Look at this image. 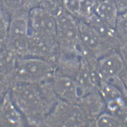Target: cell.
<instances>
[{"label": "cell", "instance_id": "cell-24", "mask_svg": "<svg viewBox=\"0 0 127 127\" xmlns=\"http://www.w3.org/2000/svg\"><path fill=\"white\" fill-rule=\"evenodd\" d=\"M3 9L2 8V7H1L0 6V12H1V11Z\"/></svg>", "mask_w": 127, "mask_h": 127}, {"label": "cell", "instance_id": "cell-21", "mask_svg": "<svg viewBox=\"0 0 127 127\" xmlns=\"http://www.w3.org/2000/svg\"><path fill=\"white\" fill-rule=\"evenodd\" d=\"M119 13L127 12V0H114Z\"/></svg>", "mask_w": 127, "mask_h": 127}, {"label": "cell", "instance_id": "cell-4", "mask_svg": "<svg viewBox=\"0 0 127 127\" xmlns=\"http://www.w3.org/2000/svg\"><path fill=\"white\" fill-rule=\"evenodd\" d=\"M91 123L77 105L60 101L46 117L43 127H89Z\"/></svg>", "mask_w": 127, "mask_h": 127}, {"label": "cell", "instance_id": "cell-11", "mask_svg": "<svg viewBox=\"0 0 127 127\" xmlns=\"http://www.w3.org/2000/svg\"><path fill=\"white\" fill-rule=\"evenodd\" d=\"M76 105L91 122L106 109L104 102L98 91L82 96Z\"/></svg>", "mask_w": 127, "mask_h": 127}, {"label": "cell", "instance_id": "cell-5", "mask_svg": "<svg viewBox=\"0 0 127 127\" xmlns=\"http://www.w3.org/2000/svg\"><path fill=\"white\" fill-rule=\"evenodd\" d=\"M29 12L23 11L9 16L5 46L18 57H24L29 38Z\"/></svg>", "mask_w": 127, "mask_h": 127}, {"label": "cell", "instance_id": "cell-10", "mask_svg": "<svg viewBox=\"0 0 127 127\" xmlns=\"http://www.w3.org/2000/svg\"><path fill=\"white\" fill-rule=\"evenodd\" d=\"M25 119L12 100L9 92L0 101V127H24Z\"/></svg>", "mask_w": 127, "mask_h": 127}, {"label": "cell", "instance_id": "cell-8", "mask_svg": "<svg viewBox=\"0 0 127 127\" xmlns=\"http://www.w3.org/2000/svg\"><path fill=\"white\" fill-rule=\"evenodd\" d=\"M116 51L98 59L95 69L101 81L112 84L120 78L125 70V66L122 59Z\"/></svg>", "mask_w": 127, "mask_h": 127}, {"label": "cell", "instance_id": "cell-7", "mask_svg": "<svg viewBox=\"0 0 127 127\" xmlns=\"http://www.w3.org/2000/svg\"><path fill=\"white\" fill-rule=\"evenodd\" d=\"M80 36L84 49L96 59H100L114 50L103 41L86 22L77 19Z\"/></svg>", "mask_w": 127, "mask_h": 127}, {"label": "cell", "instance_id": "cell-2", "mask_svg": "<svg viewBox=\"0 0 127 127\" xmlns=\"http://www.w3.org/2000/svg\"><path fill=\"white\" fill-rule=\"evenodd\" d=\"M56 71L54 63L34 57H18L14 71V83L38 84L50 80Z\"/></svg>", "mask_w": 127, "mask_h": 127}, {"label": "cell", "instance_id": "cell-22", "mask_svg": "<svg viewBox=\"0 0 127 127\" xmlns=\"http://www.w3.org/2000/svg\"><path fill=\"white\" fill-rule=\"evenodd\" d=\"M120 79L127 93V70H124L122 74L120 75Z\"/></svg>", "mask_w": 127, "mask_h": 127}, {"label": "cell", "instance_id": "cell-25", "mask_svg": "<svg viewBox=\"0 0 127 127\" xmlns=\"http://www.w3.org/2000/svg\"><path fill=\"white\" fill-rule=\"evenodd\" d=\"M32 127V126H29V125H26V126H25V127Z\"/></svg>", "mask_w": 127, "mask_h": 127}, {"label": "cell", "instance_id": "cell-12", "mask_svg": "<svg viewBox=\"0 0 127 127\" xmlns=\"http://www.w3.org/2000/svg\"><path fill=\"white\" fill-rule=\"evenodd\" d=\"M55 65L57 72L75 79L82 67L81 56L58 53Z\"/></svg>", "mask_w": 127, "mask_h": 127}, {"label": "cell", "instance_id": "cell-26", "mask_svg": "<svg viewBox=\"0 0 127 127\" xmlns=\"http://www.w3.org/2000/svg\"><path fill=\"white\" fill-rule=\"evenodd\" d=\"M98 1H100V0H97Z\"/></svg>", "mask_w": 127, "mask_h": 127}, {"label": "cell", "instance_id": "cell-16", "mask_svg": "<svg viewBox=\"0 0 127 127\" xmlns=\"http://www.w3.org/2000/svg\"><path fill=\"white\" fill-rule=\"evenodd\" d=\"M114 29L121 42L127 41V12L119 13Z\"/></svg>", "mask_w": 127, "mask_h": 127}, {"label": "cell", "instance_id": "cell-14", "mask_svg": "<svg viewBox=\"0 0 127 127\" xmlns=\"http://www.w3.org/2000/svg\"><path fill=\"white\" fill-rule=\"evenodd\" d=\"M1 7L9 16L32 9L29 0H1Z\"/></svg>", "mask_w": 127, "mask_h": 127}, {"label": "cell", "instance_id": "cell-1", "mask_svg": "<svg viewBox=\"0 0 127 127\" xmlns=\"http://www.w3.org/2000/svg\"><path fill=\"white\" fill-rule=\"evenodd\" d=\"M9 94L27 125L32 127H43L46 117L60 101L49 81L15 83Z\"/></svg>", "mask_w": 127, "mask_h": 127}, {"label": "cell", "instance_id": "cell-6", "mask_svg": "<svg viewBox=\"0 0 127 127\" xmlns=\"http://www.w3.org/2000/svg\"><path fill=\"white\" fill-rule=\"evenodd\" d=\"M29 28L31 36L57 45L56 19L41 6L30 10Z\"/></svg>", "mask_w": 127, "mask_h": 127}, {"label": "cell", "instance_id": "cell-18", "mask_svg": "<svg viewBox=\"0 0 127 127\" xmlns=\"http://www.w3.org/2000/svg\"><path fill=\"white\" fill-rule=\"evenodd\" d=\"M9 22V15L3 9L0 13V50L6 45Z\"/></svg>", "mask_w": 127, "mask_h": 127}, {"label": "cell", "instance_id": "cell-15", "mask_svg": "<svg viewBox=\"0 0 127 127\" xmlns=\"http://www.w3.org/2000/svg\"><path fill=\"white\" fill-rule=\"evenodd\" d=\"M89 127H122L117 116L105 111L93 121Z\"/></svg>", "mask_w": 127, "mask_h": 127}, {"label": "cell", "instance_id": "cell-13", "mask_svg": "<svg viewBox=\"0 0 127 127\" xmlns=\"http://www.w3.org/2000/svg\"><path fill=\"white\" fill-rule=\"evenodd\" d=\"M95 14L111 27L114 28L119 12L114 0L98 1Z\"/></svg>", "mask_w": 127, "mask_h": 127}, {"label": "cell", "instance_id": "cell-9", "mask_svg": "<svg viewBox=\"0 0 127 127\" xmlns=\"http://www.w3.org/2000/svg\"><path fill=\"white\" fill-rule=\"evenodd\" d=\"M50 81L59 100L71 104H77L81 95L74 79L61 75L56 71Z\"/></svg>", "mask_w": 127, "mask_h": 127}, {"label": "cell", "instance_id": "cell-3", "mask_svg": "<svg viewBox=\"0 0 127 127\" xmlns=\"http://www.w3.org/2000/svg\"><path fill=\"white\" fill-rule=\"evenodd\" d=\"M55 18L58 53L81 56L82 46L77 19L65 10Z\"/></svg>", "mask_w": 127, "mask_h": 127}, {"label": "cell", "instance_id": "cell-23", "mask_svg": "<svg viewBox=\"0 0 127 127\" xmlns=\"http://www.w3.org/2000/svg\"><path fill=\"white\" fill-rule=\"evenodd\" d=\"M32 9L35 7L40 6L43 0H29Z\"/></svg>", "mask_w": 127, "mask_h": 127}, {"label": "cell", "instance_id": "cell-19", "mask_svg": "<svg viewBox=\"0 0 127 127\" xmlns=\"http://www.w3.org/2000/svg\"><path fill=\"white\" fill-rule=\"evenodd\" d=\"M64 9L75 18L79 15L81 0H63Z\"/></svg>", "mask_w": 127, "mask_h": 127}, {"label": "cell", "instance_id": "cell-20", "mask_svg": "<svg viewBox=\"0 0 127 127\" xmlns=\"http://www.w3.org/2000/svg\"><path fill=\"white\" fill-rule=\"evenodd\" d=\"M118 50L119 53L122 59L125 66L127 67V41L121 42Z\"/></svg>", "mask_w": 127, "mask_h": 127}, {"label": "cell", "instance_id": "cell-17", "mask_svg": "<svg viewBox=\"0 0 127 127\" xmlns=\"http://www.w3.org/2000/svg\"><path fill=\"white\" fill-rule=\"evenodd\" d=\"M40 6L54 18L64 10L63 0H43Z\"/></svg>", "mask_w": 127, "mask_h": 127}]
</instances>
